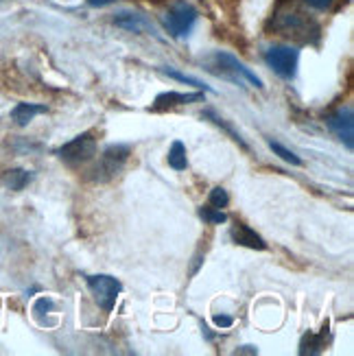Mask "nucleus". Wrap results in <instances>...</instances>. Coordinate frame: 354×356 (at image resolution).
<instances>
[{
	"mask_svg": "<svg viewBox=\"0 0 354 356\" xmlns=\"http://www.w3.org/2000/svg\"><path fill=\"white\" fill-rule=\"evenodd\" d=\"M269 147H271V151H273V153H278V156H280L284 162L293 164V166H300V164H302V162H300V158L296 156V153H291L289 149H284L280 143H269Z\"/></svg>",
	"mask_w": 354,
	"mask_h": 356,
	"instance_id": "16",
	"label": "nucleus"
},
{
	"mask_svg": "<svg viewBox=\"0 0 354 356\" xmlns=\"http://www.w3.org/2000/svg\"><path fill=\"white\" fill-rule=\"evenodd\" d=\"M114 24L120 26V29H127V31H134V33H156L153 31V24L145 18L140 13H134V11H120L116 18H114Z\"/></svg>",
	"mask_w": 354,
	"mask_h": 356,
	"instance_id": "8",
	"label": "nucleus"
},
{
	"mask_svg": "<svg viewBox=\"0 0 354 356\" xmlns=\"http://www.w3.org/2000/svg\"><path fill=\"white\" fill-rule=\"evenodd\" d=\"M195 20H197V11L186 3H177L166 11L164 26L173 38H182L191 33Z\"/></svg>",
	"mask_w": 354,
	"mask_h": 356,
	"instance_id": "4",
	"label": "nucleus"
},
{
	"mask_svg": "<svg viewBox=\"0 0 354 356\" xmlns=\"http://www.w3.org/2000/svg\"><path fill=\"white\" fill-rule=\"evenodd\" d=\"M199 214H202V219L204 221H208V223H225V219L227 216L219 210V208H202L199 210Z\"/></svg>",
	"mask_w": 354,
	"mask_h": 356,
	"instance_id": "17",
	"label": "nucleus"
},
{
	"mask_svg": "<svg viewBox=\"0 0 354 356\" xmlns=\"http://www.w3.org/2000/svg\"><path fill=\"white\" fill-rule=\"evenodd\" d=\"M129 147L127 145H112V147H107L103 151V156L99 158L97 166L92 168V179L95 181H107V179H112L114 175L120 173V168L122 164L127 162L129 158Z\"/></svg>",
	"mask_w": 354,
	"mask_h": 356,
	"instance_id": "1",
	"label": "nucleus"
},
{
	"mask_svg": "<svg viewBox=\"0 0 354 356\" xmlns=\"http://www.w3.org/2000/svg\"><path fill=\"white\" fill-rule=\"evenodd\" d=\"M5 186L11 191H22L24 186L31 181V173L22 171V168H13V171H7L5 177H3Z\"/></svg>",
	"mask_w": 354,
	"mask_h": 356,
	"instance_id": "14",
	"label": "nucleus"
},
{
	"mask_svg": "<svg viewBox=\"0 0 354 356\" xmlns=\"http://www.w3.org/2000/svg\"><path fill=\"white\" fill-rule=\"evenodd\" d=\"M326 337H328V323H324V328H321L319 334H315V332L304 334L302 343H300V354L302 356H306V354H309V356L319 354L321 350L326 348Z\"/></svg>",
	"mask_w": 354,
	"mask_h": 356,
	"instance_id": "11",
	"label": "nucleus"
},
{
	"mask_svg": "<svg viewBox=\"0 0 354 356\" xmlns=\"http://www.w3.org/2000/svg\"><path fill=\"white\" fill-rule=\"evenodd\" d=\"M267 64L273 68V72H278L284 79H291L296 74L298 68V51L291 46H271L265 55Z\"/></svg>",
	"mask_w": 354,
	"mask_h": 356,
	"instance_id": "5",
	"label": "nucleus"
},
{
	"mask_svg": "<svg viewBox=\"0 0 354 356\" xmlns=\"http://www.w3.org/2000/svg\"><path fill=\"white\" fill-rule=\"evenodd\" d=\"M95 153H97V140L90 134H81L59 149V158L66 164H83L95 158Z\"/></svg>",
	"mask_w": 354,
	"mask_h": 356,
	"instance_id": "3",
	"label": "nucleus"
},
{
	"mask_svg": "<svg viewBox=\"0 0 354 356\" xmlns=\"http://www.w3.org/2000/svg\"><path fill=\"white\" fill-rule=\"evenodd\" d=\"M214 323H217L219 328H230V326H232V317H227V315H217V317H214Z\"/></svg>",
	"mask_w": 354,
	"mask_h": 356,
	"instance_id": "21",
	"label": "nucleus"
},
{
	"mask_svg": "<svg viewBox=\"0 0 354 356\" xmlns=\"http://www.w3.org/2000/svg\"><path fill=\"white\" fill-rule=\"evenodd\" d=\"M204 99V95H179V92H164L156 99V105H153V110L160 112V110H166V107H175V105H182V103H193V101H199Z\"/></svg>",
	"mask_w": 354,
	"mask_h": 356,
	"instance_id": "12",
	"label": "nucleus"
},
{
	"mask_svg": "<svg viewBox=\"0 0 354 356\" xmlns=\"http://www.w3.org/2000/svg\"><path fill=\"white\" fill-rule=\"evenodd\" d=\"M168 164H171L175 171H184V168L188 166V160H186V147H184L179 140L173 143L171 151H168Z\"/></svg>",
	"mask_w": 354,
	"mask_h": 356,
	"instance_id": "15",
	"label": "nucleus"
},
{
	"mask_svg": "<svg viewBox=\"0 0 354 356\" xmlns=\"http://www.w3.org/2000/svg\"><path fill=\"white\" fill-rule=\"evenodd\" d=\"M275 29L280 31L282 35H293V38H304L306 40V31H309L313 24L304 18L300 11H284V13H278V18H275Z\"/></svg>",
	"mask_w": 354,
	"mask_h": 356,
	"instance_id": "7",
	"label": "nucleus"
},
{
	"mask_svg": "<svg viewBox=\"0 0 354 356\" xmlns=\"http://www.w3.org/2000/svg\"><path fill=\"white\" fill-rule=\"evenodd\" d=\"M217 61L221 64V68H227V70H232V72H236V74H241L243 79H248L252 86H256V88H263V81L258 79V76L248 68V66H243L239 59H234L232 55H225V53H219L217 55Z\"/></svg>",
	"mask_w": 354,
	"mask_h": 356,
	"instance_id": "10",
	"label": "nucleus"
},
{
	"mask_svg": "<svg viewBox=\"0 0 354 356\" xmlns=\"http://www.w3.org/2000/svg\"><path fill=\"white\" fill-rule=\"evenodd\" d=\"M326 125L350 151L354 149V140H352V138H354V116H352L350 107H346V110H339V112H335L332 116H328Z\"/></svg>",
	"mask_w": 354,
	"mask_h": 356,
	"instance_id": "6",
	"label": "nucleus"
},
{
	"mask_svg": "<svg viewBox=\"0 0 354 356\" xmlns=\"http://www.w3.org/2000/svg\"><path fill=\"white\" fill-rule=\"evenodd\" d=\"M46 112V107L44 105H33V103H20V105H15L13 107V112H11V118L15 120V125H29L31 120H33V116L38 114H44Z\"/></svg>",
	"mask_w": 354,
	"mask_h": 356,
	"instance_id": "13",
	"label": "nucleus"
},
{
	"mask_svg": "<svg viewBox=\"0 0 354 356\" xmlns=\"http://www.w3.org/2000/svg\"><path fill=\"white\" fill-rule=\"evenodd\" d=\"M239 354H258V350L252 346H245V348H239Z\"/></svg>",
	"mask_w": 354,
	"mask_h": 356,
	"instance_id": "23",
	"label": "nucleus"
},
{
	"mask_svg": "<svg viewBox=\"0 0 354 356\" xmlns=\"http://www.w3.org/2000/svg\"><path fill=\"white\" fill-rule=\"evenodd\" d=\"M306 5L313 7V9H319V11H324V9H330L335 0H304Z\"/></svg>",
	"mask_w": 354,
	"mask_h": 356,
	"instance_id": "20",
	"label": "nucleus"
},
{
	"mask_svg": "<svg viewBox=\"0 0 354 356\" xmlns=\"http://www.w3.org/2000/svg\"><path fill=\"white\" fill-rule=\"evenodd\" d=\"M164 72H166L168 76H173V79L182 81V83H188V86H195V88H204L202 81L193 79V76H188V74H182V72H177V70H168V68H164Z\"/></svg>",
	"mask_w": 354,
	"mask_h": 356,
	"instance_id": "19",
	"label": "nucleus"
},
{
	"mask_svg": "<svg viewBox=\"0 0 354 356\" xmlns=\"http://www.w3.org/2000/svg\"><path fill=\"white\" fill-rule=\"evenodd\" d=\"M88 286L92 291V296H95L97 304L103 308V311L110 313L114 304H116V298L120 293V282L112 275H90L88 277Z\"/></svg>",
	"mask_w": 354,
	"mask_h": 356,
	"instance_id": "2",
	"label": "nucleus"
},
{
	"mask_svg": "<svg viewBox=\"0 0 354 356\" xmlns=\"http://www.w3.org/2000/svg\"><path fill=\"white\" fill-rule=\"evenodd\" d=\"M114 0H88V5L92 7H105V5H112Z\"/></svg>",
	"mask_w": 354,
	"mask_h": 356,
	"instance_id": "22",
	"label": "nucleus"
},
{
	"mask_svg": "<svg viewBox=\"0 0 354 356\" xmlns=\"http://www.w3.org/2000/svg\"><path fill=\"white\" fill-rule=\"evenodd\" d=\"M227 201H230V197H227V193L223 191V188H214L212 193H210V206L212 208H225L227 206Z\"/></svg>",
	"mask_w": 354,
	"mask_h": 356,
	"instance_id": "18",
	"label": "nucleus"
},
{
	"mask_svg": "<svg viewBox=\"0 0 354 356\" xmlns=\"http://www.w3.org/2000/svg\"><path fill=\"white\" fill-rule=\"evenodd\" d=\"M230 236H232V241L236 245L250 247V250H265V247H267V243L260 238L250 225H245V223H234L232 229H230Z\"/></svg>",
	"mask_w": 354,
	"mask_h": 356,
	"instance_id": "9",
	"label": "nucleus"
}]
</instances>
